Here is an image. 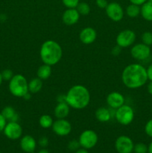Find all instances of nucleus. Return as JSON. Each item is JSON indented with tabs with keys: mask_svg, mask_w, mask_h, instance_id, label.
Masks as SVG:
<instances>
[{
	"mask_svg": "<svg viewBox=\"0 0 152 153\" xmlns=\"http://www.w3.org/2000/svg\"><path fill=\"white\" fill-rule=\"evenodd\" d=\"M147 70L142 65L131 64L127 66L122 73V81L129 89L141 88L148 81Z\"/></svg>",
	"mask_w": 152,
	"mask_h": 153,
	"instance_id": "1",
	"label": "nucleus"
},
{
	"mask_svg": "<svg viewBox=\"0 0 152 153\" xmlns=\"http://www.w3.org/2000/svg\"><path fill=\"white\" fill-rule=\"evenodd\" d=\"M67 104L77 110H81L89 105L90 102V94L86 87L76 85L72 87L66 94Z\"/></svg>",
	"mask_w": 152,
	"mask_h": 153,
	"instance_id": "2",
	"label": "nucleus"
},
{
	"mask_svg": "<svg viewBox=\"0 0 152 153\" xmlns=\"http://www.w3.org/2000/svg\"><path fill=\"white\" fill-rule=\"evenodd\" d=\"M40 55L43 64L54 66L58 64L62 58V48L58 42L48 40L42 44Z\"/></svg>",
	"mask_w": 152,
	"mask_h": 153,
	"instance_id": "3",
	"label": "nucleus"
},
{
	"mask_svg": "<svg viewBox=\"0 0 152 153\" xmlns=\"http://www.w3.org/2000/svg\"><path fill=\"white\" fill-rule=\"evenodd\" d=\"M9 91L13 97L22 98L28 91V82L22 74H16L9 81Z\"/></svg>",
	"mask_w": 152,
	"mask_h": 153,
	"instance_id": "4",
	"label": "nucleus"
},
{
	"mask_svg": "<svg viewBox=\"0 0 152 153\" xmlns=\"http://www.w3.org/2000/svg\"><path fill=\"white\" fill-rule=\"evenodd\" d=\"M115 118L119 124L122 126H128L134 119V111L128 105H125L116 109Z\"/></svg>",
	"mask_w": 152,
	"mask_h": 153,
	"instance_id": "5",
	"label": "nucleus"
},
{
	"mask_svg": "<svg viewBox=\"0 0 152 153\" xmlns=\"http://www.w3.org/2000/svg\"><path fill=\"white\" fill-rule=\"evenodd\" d=\"M98 140V134L91 129L84 130L80 134L78 138L80 146L86 149H90L95 147Z\"/></svg>",
	"mask_w": 152,
	"mask_h": 153,
	"instance_id": "6",
	"label": "nucleus"
},
{
	"mask_svg": "<svg viewBox=\"0 0 152 153\" xmlns=\"http://www.w3.org/2000/svg\"><path fill=\"white\" fill-rule=\"evenodd\" d=\"M135 40V32L130 29H125L119 32L116 39V45L121 48H128L132 46Z\"/></svg>",
	"mask_w": 152,
	"mask_h": 153,
	"instance_id": "7",
	"label": "nucleus"
},
{
	"mask_svg": "<svg viewBox=\"0 0 152 153\" xmlns=\"http://www.w3.org/2000/svg\"><path fill=\"white\" fill-rule=\"evenodd\" d=\"M134 143L132 139L127 135H121L115 141V149L118 153H131L134 151Z\"/></svg>",
	"mask_w": 152,
	"mask_h": 153,
	"instance_id": "8",
	"label": "nucleus"
},
{
	"mask_svg": "<svg viewBox=\"0 0 152 153\" xmlns=\"http://www.w3.org/2000/svg\"><path fill=\"white\" fill-rule=\"evenodd\" d=\"M106 14L111 20L114 22H119L124 17V10L119 3L113 1L108 3L107 7L105 8Z\"/></svg>",
	"mask_w": 152,
	"mask_h": 153,
	"instance_id": "9",
	"label": "nucleus"
},
{
	"mask_svg": "<svg viewBox=\"0 0 152 153\" xmlns=\"http://www.w3.org/2000/svg\"><path fill=\"white\" fill-rule=\"evenodd\" d=\"M22 128L18 122H7L3 132L10 140H17L22 135Z\"/></svg>",
	"mask_w": 152,
	"mask_h": 153,
	"instance_id": "10",
	"label": "nucleus"
},
{
	"mask_svg": "<svg viewBox=\"0 0 152 153\" xmlns=\"http://www.w3.org/2000/svg\"><path fill=\"white\" fill-rule=\"evenodd\" d=\"M131 55L137 61H144L150 57L151 49L144 43H138L131 48Z\"/></svg>",
	"mask_w": 152,
	"mask_h": 153,
	"instance_id": "11",
	"label": "nucleus"
},
{
	"mask_svg": "<svg viewBox=\"0 0 152 153\" xmlns=\"http://www.w3.org/2000/svg\"><path fill=\"white\" fill-rule=\"evenodd\" d=\"M52 130L55 134L64 137L69 134L72 131V125L66 119H58L53 123Z\"/></svg>",
	"mask_w": 152,
	"mask_h": 153,
	"instance_id": "12",
	"label": "nucleus"
},
{
	"mask_svg": "<svg viewBox=\"0 0 152 153\" xmlns=\"http://www.w3.org/2000/svg\"><path fill=\"white\" fill-rule=\"evenodd\" d=\"M106 101L110 108L117 109L125 104V100L124 96L121 93L113 91L107 95Z\"/></svg>",
	"mask_w": 152,
	"mask_h": 153,
	"instance_id": "13",
	"label": "nucleus"
},
{
	"mask_svg": "<svg viewBox=\"0 0 152 153\" xmlns=\"http://www.w3.org/2000/svg\"><path fill=\"white\" fill-rule=\"evenodd\" d=\"M80 13L76 8H67L62 15V21L67 25H73L78 22Z\"/></svg>",
	"mask_w": 152,
	"mask_h": 153,
	"instance_id": "14",
	"label": "nucleus"
},
{
	"mask_svg": "<svg viewBox=\"0 0 152 153\" xmlns=\"http://www.w3.org/2000/svg\"><path fill=\"white\" fill-rule=\"evenodd\" d=\"M96 31L92 27H86L80 31L79 39L83 44H91L96 40Z\"/></svg>",
	"mask_w": 152,
	"mask_h": 153,
	"instance_id": "15",
	"label": "nucleus"
},
{
	"mask_svg": "<svg viewBox=\"0 0 152 153\" xmlns=\"http://www.w3.org/2000/svg\"><path fill=\"white\" fill-rule=\"evenodd\" d=\"M20 148L23 152L26 153H33L37 147V141L31 135H25L21 138Z\"/></svg>",
	"mask_w": 152,
	"mask_h": 153,
	"instance_id": "16",
	"label": "nucleus"
},
{
	"mask_svg": "<svg viewBox=\"0 0 152 153\" xmlns=\"http://www.w3.org/2000/svg\"><path fill=\"white\" fill-rule=\"evenodd\" d=\"M70 111V106L66 102H58L55 106V116L57 119H65Z\"/></svg>",
	"mask_w": 152,
	"mask_h": 153,
	"instance_id": "17",
	"label": "nucleus"
},
{
	"mask_svg": "<svg viewBox=\"0 0 152 153\" xmlns=\"http://www.w3.org/2000/svg\"><path fill=\"white\" fill-rule=\"evenodd\" d=\"M1 114L8 122H18L19 120V114L12 106H5Z\"/></svg>",
	"mask_w": 152,
	"mask_h": 153,
	"instance_id": "18",
	"label": "nucleus"
},
{
	"mask_svg": "<svg viewBox=\"0 0 152 153\" xmlns=\"http://www.w3.org/2000/svg\"><path fill=\"white\" fill-rule=\"evenodd\" d=\"M95 115L97 120L99 121V122L101 123L108 122V121H110L112 118L110 109L104 107L98 108L95 111Z\"/></svg>",
	"mask_w": 152,
	"mask_h": 153,
	"instance_id": "19",
	"label": "nucleus"
},
{
	"mask_svg": "<svg viewBox=\"0 0 152 153\" xmlns=\"http://www.w3.org/2000/svg\"><path fill=\"white\" fill-rule=\"evenodd\" d=\"M52 73V66L43 64L37 70V76L41 80H46V79H48L50 77Z\"/></svg>",
	"mask_w": 152,
	"mask_h": 153,
	"instance_id": "20",
	"label": "nucleus"
},
{
	"mask_svg": "<svg viewBox=\"0 0 152 153\" xmlns=\"http://www.w3.org/2000/svg\"><path fill=\"white\" fill-rule=\"evenodd\" d=\"M142 16L147 21H152V3L146 1L140 7Z\"/></svg>",
	"mask_w": 152,
	"mask_h": 153,
	"instance_id": "21",
	"label": "nucleus"
},
{
	"mask_svg": "<svg viewBox=\"0 0 152 153\" xmlns=\"http://www.w3.org/2000/svg\"><path fill=\"white\" fill-rule=\"evenodd\" d=\"M43 88V82L40 79L34 78L28 82V91L31 94H37Z\"/></svg>",
	"mask_w": 152,
	"mask_h": 153,
	"instance_id": "22",
	"label": "nucleus"
},
{
	"mask_svg": "<svg viewBox=\"0 0 152 153\" xmlns=\"http://www.w3.org/2000/svg\"><path fill=\"white\" fill-rule=\"evenodd\" d=\"M54 120L49 114L42 115L39 119V124L43 128H49L53 125Z\"/></svg>",
	"mask_w": 152,
	"mask_h": 153,
	"instance_id": "23",
	"label": "nucleus"
},
{
	"mask_svg": "<svg viewBox=\"0 0 152 153\" xmlns=\"http://www.w3.org/2000/svg\"><path fill=\"white\" fill-rule=\"evenodd\" d=\"M126 14L128 16L131 18H136L140 14V7L137 4H129L128 7H126Z\"/></svg>",
	"mask_w": 152,
	"mask_h": 153,
	"instance_id": "24",
	"label": "nucleus"
},
{
	"mask_svg": "<svg viewBox=\"0 0 152 153\" xmlns=\"http://www.w3.org/2000/svg\"><path fill=\"white\" fill-rule=\"evenodd\" d=\"M76 9L80 13V15L82 16H86L90 12V7L88 4V3L85 2V1H82V2H79L77 6L76 7Z\"/></svg>",
	"mask_w": 152,
	"mask_h": 153,
	"instance_id": "25",
	"label": "nucleus"
},
{
	"mask_svg": "<svg viewBox=\"0 0 152 153\" xmlns=\"http://www.w3.org/2000/svg\"><path fill=\"white\" fill-rule=\"evenodd\" d=\"M142 43L147 46H149L152 45V33L150 31H146L143 33L142 35Z\"/></svg>",
	"mask_w": 152,
	"mask_h": 153,
	"instance_id": "26",
	"label": "nucleus"
},
{
	"mask_svg": "<svg viewBox=\"0 0 152 153\" xmlns=\"http://www.w3.org/2000/svg\"><path fill=\"white\" fill-rule=\"evenodd\" d=\"M134 152L135 153H147L148 146L143 143H138L134 145Z\"/></svg>",
	"mask_w": 152,
	"mask_h": 153,
	"instance_id": "27",
	"label": "nucleus"
},
{
	"mask_svg": "<svg viewBox=\"0 0 152 153\" xmlns=\"http://www.w3.org/2000/svg\"><path fill=\"white\" fill-rule=\"evenodd\" d=\"M62 3L67 8H76L80 0H61Z\"/></svg>",
	"mask_w": 152,
	"mask_h": 153,
	"instance_id": "28",
	"label": "nucleus"
},
{
	"mask_svg": "<svg viewBox=\"0 0 152 153\" xmlns=\"http://www.w3.org/2000/svg\"><path fill=\"white\" fill-rule=\"evenodd\" d=\"M13 71L10 69H5L1 72V76H2L3 80L4 81H10L13 78Z\"/></svg>",
	"mask_w": 152,
	"mask_h": 153,
	"instance_id": "29",
	"label": "nucleus"
},
{
	"mask_svg": "<svg viewBox=\"0 0 152 153\" xmlns=\"http://www.w3.org/2000/svg\"><path fill=\"white\" fill-rule=\"evenodd\" d=\"M80 143H79L78 140H72L68 144V148L69 149L72 151H77V149L80 147Z\"/></svg>",
	"mask_w": 152,
	"mask_h": 153,
	"instance_id": "30",
	"label": "nucleus"
},
{
	"mask_svg": "<svg viewBox=\"0 0 152 153\" xmlns=\"http://www.w3.org/2000/svg\"><path fill=\"white\" fill-rule=\"evenodd\" d=\"M145 131L146 134L149 137H152V119L148 121L147 123L145 124Z\"/></svg>",
	"mask_w": 152,
	"mask_h": 153,
	"instance_id": "31",
	"label": "nucleus"
},
{
	"mask_svg": "<svg viewBox=\"0 0 152 153\" xmlns=\"http://www.w3.org/2000/svg\"><path fill=\"white\" fill-rule=\"evenodd\" d=\"M38 144L43 148L46 147L49 145V139L46 137H41L39 139Z\"/></svg>",
	"mask_w": 152,
	"mask_h": 153,
	"instance_id": "32",
	"label": "nucleus"
},
{
	"mask_svg": "<svg viewBox=\"0 0 152 153\" xmlns=\"http://www.w3.org/2000/svg\"><path fill=\"white\" fill-rule=\"evenodd\" d=\"M95 3L96 5L101 9H105L108 4L107 0H95Z\"/></svg>",
	"mask_w": 152,
	"mask_h": 153,
	"instance_id": "33",
	"label": "nucleus"
},
{
	"mask_svg": "<svg viewBox=\"0 0 152 153\" xmlns=\"http://www.w3.org/2000/svg\"><path fill=\"white\" fill-rule=\"evenodd\" d=\"M6 124H7V120H6L5 118L2 116V114L0 113V132L3 131Z\"/></svg>",
	"mask_w": 152,
	"mask_h": 153,
	"instance_id": "34",
	"label": "nucleus"
},
{
	"mask_svg": "<svg viewBox=\"0 0 152 153\" xmlns=\"http://www.w3.org/2000/svg\"><path fill=\"white\" fill-rule=\"evenodd\" d=\"M122 48H121L120 46H118V45H116V46H115L112 49V51H111L112 54H113V55H119V54H120V52H121V51H122Z\"/></svg>",
	"mask_w": 152,
	"mask_h": 153,
	"instance_id": "35",
	"label": "nucleus"
},
{
	"mask_svg": "<svg viewBox=\"0 0 152 153\" xmlns=\"http://www.w3.org/2000/svg\"><path fill=\"white\" fill-rule=\"evenodd\" d=\"M131 4H137V5H142L144 3H145L148 0H129Z\"/></svg>",
	"mask_w": 152,
	"mask_h": 153,
	"instance_id": "36",
	"label": "nucleus"
},
{
	"mask_svg": "<svg viewBox=\"0 0 152 153\" xmlns=\"http://www.w3.org/2000/svg\"><path fill=\"white\" fill-rule=\"evenodd\" d=\"M57 101L58 102H66V94L63 95V94H60V95L58 96L57 97Z\"/></svg>",
	"mask_w": 152,
	"mask_h": 153,
	"instance_id": "37",
	"label": "nucleus"
},
{
	"mask_svg": "<svg viewBox=\"0 0 152 153\" xmlns=\"http://www.w3.org/2000/svg\"><path fill=\"white\" fill-rule=\"evenodd\" d=\"M146 70H147L148 79L149 80L152 81V64L149 66L148 68Z\"/></svg>",
	"mask_w": 152,
	"mask_h": 153,
	"instance_id": "38",
	"label": "nucleus"
},
{
	"mask_svg": "<svg viewBox=\"0 0 152 153\" xmlns=\"http://www.w3.org/2000/svg\"><path fill=\"white\" fill-rule=\"evenodd\" d=\"M22 98H23L25 100H26V101H28V100H31V94L30 92H28L26 94H25V96H24L23 97H22Z\"/></svg>",
	"mask_w": 152,
	"mask_h": 153,
	"instance_id": "39",
	"label": "nucleus"
},
{
	"mask_svg": "<svg viewBox=\"0 0 152 153\" xmlns=\"http://www.w3.org/2000/svg\"><path fill=\"white\" fill-rule=\"evenodd\" d=\"M148 91L151 95H152V81H151V82H149L148 85Z\"/></svg>",
	"mask_w": 152,
	"mask_h": 153,
	"instance_id": "40",
	"label": "nucleus"
},
{
	"mask_svg": "<svg viewBox=\"0 0 152 153\" xmlns=\"http://www.w3.org/2000/svg\"><path fill=\"white\" fill-rule=\"evenodd\" d=\"M75 153H89L88 152L87 149H83V148H82V149H78L77 151H76Z\"/></svg>",
	"mask_w": 152,
	"mask_h": 153,
	"instance_id": "41",
	"label": "nucleus"
},
{
	"mask_svg": "<svg viewBox=\"0 0 152 153\" xmlns=\"http://www.w3.org/2000/svg\"><path fill=\"white\" fill-rule=\"evenodd\" d=\"M148 152L152 153V142H151V143L149 144L148 147Z\"/></svg>",
	"mask_w": 152,
	"mask_h": 153,
	"instance_id": "42",
	"label": "nucleus"
},
{
	"mask_svg": "<svg viewBox=\"0 0 152 153\" xmlns=\"http://www.w3.org/2000/svg\"><path fill=\"white\" fill-rule=\"evenodd\" d=\"M37 153H50V152H49L46 149H40V150Z\"/></svg>",
	"mask_w": 152,
	"mask_h": 153,
	"instance_id": "43",
	"label": "nucleus"
},
{
	"mask_svg": "<svg viewBox=\"0 0 152 153\" xmlns=\"http://www.w3.org/2000/svg\"><path fill=\"white\" fill-rule=\"evenodd\" d=\"M2 82H3V79H2V76H1V73H0V86H1Z\"/></svg>",
	"mask_w": 152,
	"mask_h": 153,
	"instance_id": "44",
	"label": "nucleus"
},
{
	"mask_svg": "<svg viewBox=\"0 0 152 153\" xmlns=\"http://www.w3.org/2000/svg\"><path fill=\"white\" fill-rule=\"evenodd\" d=\"M148 1H150V2L152 3V0H148Z\"/></svg>",
	"mask_w": 152,
	"mask_h": 153,
	"instance_id": "45",
	"label": "nucleus"
},
{
	"mask_svg": "<svg viewBox=\"0 0 152 153\" xmlns=\"http://www.w3.org/2000/svg\"><path fill=\"white\" fill-rule=\"evenodd\" d=\"M0 153H1V152H0Z\"/></svg>",
	"mask_w": 152,
	"mask_h": 153,
	"instance_id": "46",
	"label": "nucleus"
}]
</instances>
